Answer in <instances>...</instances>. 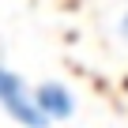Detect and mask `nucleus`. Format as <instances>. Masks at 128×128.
Here are the masks:
<instances>
[{"label":"nucleus","instance_id":"f03ea898","mask_svg":"<svg viewBox=\"0 0 128 128\" xmlns=\"http://www.w3.org/2000/svg\"><path fill=\"white\" fill-rule=\"evenodd\" d=\"M34 106H38V113L49 120V117H68L72 113V94L64 90L60 83H45V87H38L34 90Z\"/></svg>","mask_w":128,"mask_h":128},{"label":"nucleus","instance_id":"f257e3e1","mask_svg":"<svg viewBox=\"0 0 128 128\" xmlns=\"http://www.w3.org/2000/svg\"><path fill=\"white\" fill-rule=\"evenodd\" d=\"M0 106H4L19 124H26V128H42V124H45V117L38 113L34 98H26L23 79H19V76H12L8 68H0Z\"/></svg>","mask_w":128,"mask_h":128},{"label":"nucleus","instance_id":"7ed1b4c3","mask_svg":"<svg viewBox=\"0 0 128 128\" xmlns=\"http://www.w3.org/2000/svg\"><path fill=\"white\" fill-rule=\"evenodd\" d=\"M124 38H128V15H124Z\"/></svg>","mask_w":128,"mask_h":128}]
</instances>
